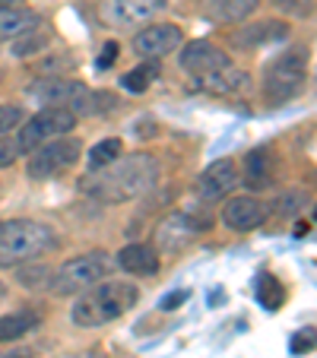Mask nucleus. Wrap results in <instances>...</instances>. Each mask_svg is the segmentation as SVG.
Instances as JSON below:
<instances>
[{"mask_svg":"<svg viewBox=\"0 0 317 358\" xmlns=\"http://www.w3.org/2000/svg\"><path fill=\"white\" fill-rule=\"evenodd\" d=\"M155 178H159V162L149 152H134L127 159H115L101 171L83 178V194L95 196L101 203H127L153 190Z\"/></svg>","mask_w":317,"mask_h":358,"instance_id":"obj_1","label":"nucleus"},{"mask_svg":"<svg viewBox=\"0 0 317 358\" xmlns=\"http://www.w3.org/2000/svg\"><path fill=\"white\" fill-rule=\"evenodd\" d=\"M136 301H140V289L134 282H121V279L95 282L92 289H86V295L76 298L70 317L80 327H105L111 320L124 317Z\"/></svg>","mask_w":317,"mask_h":358,"instance_id":"obj_2","label":"nucleus"},{"mask_svg":"<svg viewBox=\"0 0 317 358\" xmlns=\"http://www.w3.org/2000/svg\"><path fill=\"white\" fill-rule=\"evenodd\" d=\"M51 229L32 219H10L0 222V266H20L29 260H38L41 254L55 248Z\"/></svg>","mask_w":317,"mask_h":358,"instance_id":"obj_3","label":"nucleus"},{"mask_svg":"<svg viewBox=\"0 0 317 358\" xmlns=\"http://www.w3.org/2000/svg\"><path fill=\"white\" fill-rule=\"evenodd\" d=\"M308 83V48L295 45L283 55H276L267 70H263V95L273 105H283V101L295 99L298 92Z\"/></svg>","mask_w":317,"mask_h":358,"instance_id":"obj_4","label":"nucleus"},{"mask_svg":"<svg viewBox=\"0 0 317 358\" xmlns=\"http://www.w3.org/2000/svg\"><path fill=\"white\" fill-rule=\"evenodd\" d=\"M111 257L108 254H101V250H92V254H83V257H73L61 266V270L51 276L48 289L55 292V295H76V292H86L92 289L95 282L111 273Z\"/></svg>","mask_w":317,"mask_h":358,"instance_id":"obj_5","label":"nucleus"},{"mask_svg":"<svg viewBox=\"0 0 317 358\" xmlns=\"http://www.w3.org/2000/svg\"><path fill=\"white\" fill-rule=\"evenodd\" d=\"M26 92H29V99L45 101V105H61V108H70L73 115H92L95 92L86 83L64 80V76H41Z\"/></svg>","mask_w":317,"mask_h":358,"instance_id":"obj_6","label":"nucleus"},{"mask_svg":"<svg viewBox=\"0 0 317 358\" xmlns=\"http://www.w3.org/2000/svg\"><path fill=\"white\" fill-rule=\"evenodd\" d=\"M76 127V115L70 108H61V105H45L38 115H32L26 121V127H20V152H32L35 146L48 140H57V136H67L70 130Z\"/></svg>","mask_w":317,"mask_h":358,"instance_id":"obj_7","label":"nucleus"},{"mask_svg":"<svg viewBox=\"0 0 317 358\" xmlns=\"http://www.w3.org/2000/svg\"><path fill=\"white\" fill-rule=\"evenodd\" d=\"M76 159H80V140H73V136L48 140L32 149V156H29V178H35V181L55 178L61 171H67Z\"/></svg>","mask_w":317,"mask_h":358,"instance_id":"obj_8","label":"nucleus"},{"mask_svg":"<svg viewBox=\"0 0 317 358\" xmlns=\"http://www.w3.org/2000/svg\"><path fill=\"white\" fill-rule=\"evenodd\" d=\"M162 7H165L162 0H101L99 16L111 29H127V26L149 22Z\"/></svg>","mask_w":317,"mask_h":358,"instance_id":"obj_9","label":"nucleus"},{"mask_svg":"<svg viewBox=\"0 0 317 358\" xmlns=\"http://www.w3.org/2000/svg\"><path fill=\"white\" fill-rule=\"evenodd\" d=\"M206 229H209V219H197L194 213H171L155 229V244L162 250H181Z\"/></svg>","mask_w":317,"mask_h":358,"instance_id":"obj_10","label":"nucleus"},{"mask_svg":"<svg viewBox=\"0 0 317 358\" xmlns=\"http://www.w3.org/2000/svg\"><path fill=\"white\" fill-rule=\"evenodd\" d=\"M184 41L181 29L171 22H159V26H146L143 32H136L134 38V51L140 57H165L171 51H178Z\"/></svg>","mask_w":317,"mask_h":358,"instance_id":"obj_11","label":"nucleus"},{"mask_svg":"<svg viewBox=\"0 0 317 358\" xmlns=\"http://www.w3.org/2000/svg\"><path fill=\"white\" fill-rule=\"evenodd\" d=\"M267 219H270V206L263 200H257V196H235V200L225 203L223 210V222L235 231L260 229Z\"/></svg>","mask_w":317,"mask_h":358,"instance_id":"obj_12","label":"nucleus"},{"mask_svg":"<svg viewBox=\"0 0 317 358\" xmlns=\"http://www.w3.org/2000/svg\"><path fill=\"white\" fill-rule=\"evenodd\" d=\"M229 64H232L229 55H225L223 48L213 45V41H190V45L181 51V67L188 70V73H194L197 80L216 73V70L229 67Z\"/></svg>","mask_w":317,"mask_h":358,"instance_id":"obj_13","label":"nucleus"},{"mask_svg":"<svg viewBox=\"0 0 317 358\" xmlns=\"http://www.w3.org/2000/svg\"><path fill=\"white\" fill-rule=\"evenodd\" d=\"M238 184V171H235V162L232 159H219V162L206 165L197 181V194L203 200H223L229 196V190Z\"/></svg>","mask_w":317,"mask_h":358,"instance_id":"obj_14","label":"nucleus"},{"mask_svg":"<svg viewBox=\"0 0 317 358\" xmlns=\"http://www.w3.org/2000/svg\"><path fill=\"white\" fill-rule=\"evenodd\" d=\"M289 35V26L279 20H263V22H254V26H241L232 32V48L238 51H254V48H263V45H273V41H283Z\"/></svg>","mask_w":317,"mask_h":358,"instance_id":"obj_15","label":"nucleus"},{"mask_svg":"<svg viewBox=\"0 0 317 358\" xmlns=\"http://www.w3.org/2000/svg\"><path fill=\"white\" fill-rule=\"evenodd\" d=\"M200 10L206 20L219 22V26H235L254 13L257 0H200Z\"/></svg>","mask_w":317,"mask_h":358,"instance_id":"obj_16","label":"nucleus"},{"mask_svg":"<svg viewBox=\"0 0 317 358\" xmlns=\"http://www.w3.org/2000/svg\"><path fill=\"white\" fill-rule=\"evenodd\" d=\"M118 264L130 273V276H155L159 273V250L153 244H127L118 254Z\"/></svg>","mask_w":317,"mask_h":358,"instance_id":"obj_17","label":"nucleus"},{"mask_svg":"<svg viewBox=\"0 0 317 358\" xmlns=\"http://www.w3.org/2000/svg\"><path fill=\"white\" fill-rule=\"evenodd\" d=\"M273 175H276V165H273V156L267 149H254L244 159V184L251 190H267L273 184Z\"/></svg>","mask_w":317,"mask_h":358,"instance_id":"obj_18","label":"nucleus"},{"mask_svg":"<svg viewBox=\"0 0 317 358\" xmlns=\"http://www.w3.org/2000/svg\"><path fill=\"white\" fill-rule=\"evenodd\" d=\"M248 73L244 70H235L229 64V67L216 70V73H209V76H200V86L206 89V92L213 95H235V92H244L248 89Z\"/></svg>","mask_w":317,"mask_h":358,"instance_id":"obj_19","label":"nucleus"},{"mask_svg":"<svg viewBox=\"0 0 317 358\" xmlns=\"http://www.w3.org/2000/svg\"><path fill=\"white\" fill-rule=\"evenodd\" d=\"M38 26V16L29 13L22 7H0V41L16 38V35H26Z\"/></svg>","mask_w":317,"mask_h":358,"instance_id":"obj_20","label":"nucleus"},{"mask_svg":"<svg viewBox=\"0 0 317 358\" xmlns=\"http://www.w3.org/2000/svg\"><path fill=\"white\" fill-rule=\"evenodd\" d=\"M38 324H41V317H38V311H13V314H7V317H0V343H13V339H20V336H26V333H32V330H38Z\"/></svg>","mask_w":317,"mask_h":358,"instance_id":"obj_21","label":"nucleus"},{"mask_svg":"<svg viewBox=\"0 0 317 358\" xmlns=\"http://www.w3.org/2000/svg\"><path fill=\"white\" fill-rule=\"evenodd\" d=\"M254 295L267 311H279L283 308V285H279V279L273 273H260L254 279Z\"/></svg>","mask_w":317,"mask_h":358,"instance_id":"obj_22","label":"nucleus"},{"mask_svg":"<svg viewBox=\"0 0 317 358\" xmlns=\"http://www.w3.org/2000/svg\"><path fill=\"white\" fill-rule=\"evenodd\" d=\"M121 152H124V143L118 140V136H108V140H101L92 146L89 165H92V169H105V165H111L115 159H121Z\"/></svg>","mask_w":317,"mask_h":358,"instance_id":"obj_23","label":"nucleus"},{"mask_svg":"<svg viewBox=\"0 0 317 358\" xmlns=\"http://www.w3.org/2000/svg\"><path fill=\"white\" fill-rule=\"evenodd\" d=\"M155 76H159V67H155V64H143V67L121 76V89H127V92H146Z\"/></svg>","mask_w":317,"mask_h":358,"instance_id":"obj_24","label":"nucleus"},{"mask_svg":"<svg viewBox=\"0 0 317 358\" xmlns=\"http://www.w3.org/2000/svg\"><path fill=\"white\" fill-rule=\"evenodd\" d=\"M304 200H308V196H304L302 190H286L276 200V216H295V213H302Z\"/></svg>","mask_w":317,"mask_h":358,"instance_id":"obj_25","label":"nucleus"},{"mask_svg":"<svg viewBox=\"0 0 317 358\" xmlns=\"http://www.w3.org/2000/svg\"><path fill=\"white\" fill-rule=\"evenodd\" d=\"M45 45H48V38H45V35H38V32L32 29V32H26V38H20V41L13 45V55H16V57H29V55H35V51H41Z\"/></svg>","mask_w":317,"mask_h":358,"instance_id":"obj_26","label":"nucleus"},{"mask_svg":"<svg viewBox=\"0 0 317 358\" xmlns=\"http://www.w3.org/2000/svg\"><path fill=\"white\" fill-rule=\"evenodd\" d=\"M22 124V108H16V105H0V136L10 134L13 127H20Z\"/></svg>","mask_w":317,"mask_h":358,"instance_id":"obj_27","label":"nucleus"},{"mask_svg":"<svg viewBox=\"0 0 317 358\" xmlns=\"http://www.w3.org/2000/svg\"><path fill=\"white\" fill-rule=\"evenodd\" d=\"M45 276L51 279V273H48L45 266H29V270H20V273H16V279H20L22 289H38Z\"/></svg>","mask_w":317,"mask_h":358,"instance_id":"obj_28","label":"nucleus"},{"mask_svg":"<svg viewBox=\"0 0 317 358\" xmlns=\"http://www.w3.org/2000/svg\"><path fill=\"white\" fill-rule=\"evenodd\" d=\"M16 156H20V143L10 140V136H0V169L13 165Z\"/></svg>","mask_w":317,"mask_h":358,"instance_id":"obj_29","label":"nucleus"},{"mask_svg":"<svg viewBox=\"0 0 317 358\" xmlns=\"http://www.w3.org/2000/svg\"><path fill=\"white\" fill-rule=\"evenodd\" d=\"M184 301H188V289H181V292H171V295H165L159 308H162V311H175V308H181Z\"/></svg>","mask_w":317,"mask_h":358,"instance_id":"obj_30","label":"nucleus"},{"mask_svg":"<svg viewBox=\"0 0 317 358\" xmlns=\"http://www.w3.org/2000/svg\"><path fill=\"white\" fill-rule=\"evenodd\" d=\"M311 345H314V336H311V333H298V336L292 339V355H302V352H308Z\"/></svg>","mask_w":317,"mask_h":358,"instance_id":"obj_31","label":"nucleus"},{"mask_svg":"<svg viewBox=\"0 0 317 358\" xmlns=\"http://www.w3.org/2000/svg\"><path fill=\"white\" fill-rule=\"evenodd\" d=\"M115 57H118V45H115V41H108V45H105V51L99 55V67L101 70L111 67V64H115Z\"/></svg>","mask_w":317,"mask_h":358,"instance_id":"obj_32","label":"nucleus"},{"mask_svg":"<svg viewBox=\"0 0 317 358\" xmlns=\"http://www.w3.org/2000/svg\"><path fill=\"white\" fill-rule=\"evenodd\" d=\"M308 231H311V222H298V225H295V235H298V238H304Z\"/></svg>","mask_w":317,"mask_h":358,"instance_id":"obj_33","label":"nucleus"},{"mask_svg":"<svg viewBox=\"0 0 317 358\" xmlns=\"http://www.w3.org/2000/svg\"><path fill=\"white\" fill-rule=\"evenodd\" d=\"M0 298H3V282H0Z\"/></svg>","mask_w":317,"mask_h":358,"instance_id":"obj_34","label":"nucleus"}]
</instances>
